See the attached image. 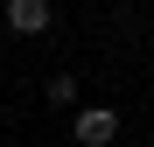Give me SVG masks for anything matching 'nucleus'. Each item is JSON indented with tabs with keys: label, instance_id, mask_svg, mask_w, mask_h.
<instances>
[{
	"label": "nucleus",
	"instance_id": "f03ea898",
	"mask_svg": "<svg viewBox=\"0 0 154 147\" xmlns=\"http://www.w3.org/2000/svg\"><path fill=\"white\" fill-rule=\"evenodd\" d=\"M70 133H77V147H112V140H119V112H112V105H84Z\"/></svg>",
	"mask_w": 154,
	"mask_h": 147
},
{
	"label": "nucleus",
	"instance_id": "f257e3e1",
	"mask_svg": "<svg viewBox=\"0 0 154 147\" xmlns=\"http://www.w3.org/2000/svg\"><path fill=\"white\" fill-rule=\"evenodd\" d=\"M0 21H7V35L35 42V35H49V21H56V7H49V0H7V7H0Z\"/></svg>",
	"mask_w": 154,
	"mask_h": 147
},
{
	"label": "nucleus",
	"instance_id": "7ed1b4c3",
	"mask_svg": "<svg viewBox=\"0 0 154 147\" xmlns=\"http://www.w3.org/2000/svg\"><path fill=\"white\" fill-rule=\"evenodd\" d=\"M42 105H49V112H70V105H77V77H49V84H42Z\"/></svg>",
	"mask_w": 154,
	"mask_h": 147
}]
</instances>
